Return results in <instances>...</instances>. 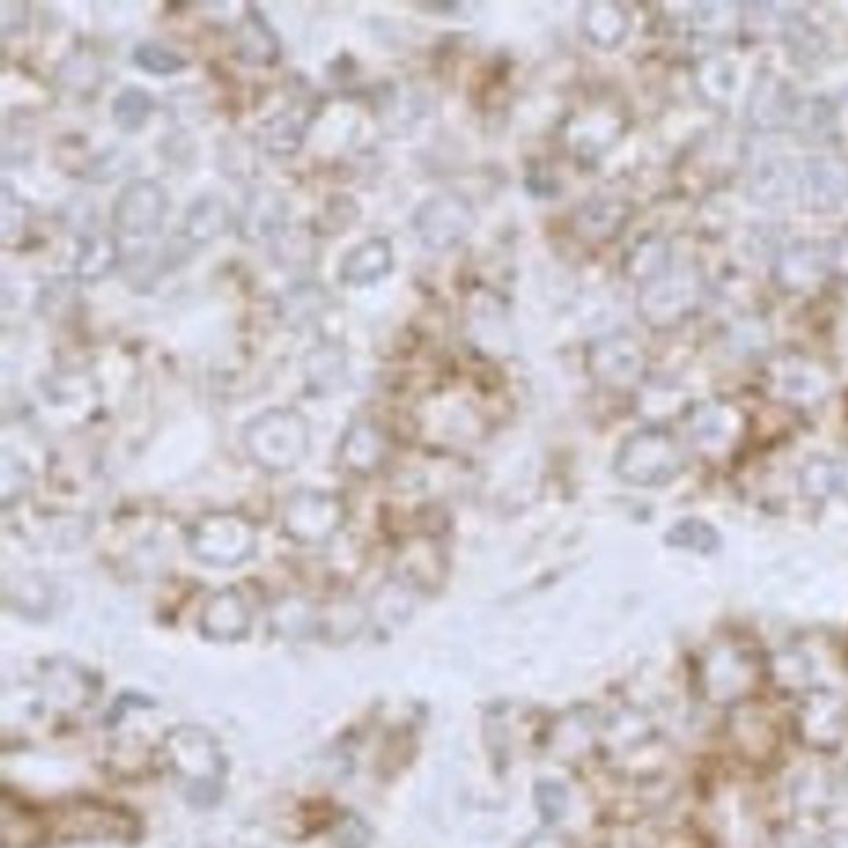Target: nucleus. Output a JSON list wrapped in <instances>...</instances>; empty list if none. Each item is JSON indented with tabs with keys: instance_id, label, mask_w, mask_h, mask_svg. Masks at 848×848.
I'll list each match as a JSON object with an SVG mask.
<instances>
[{
	"instance_id": "f257e3e1",
	"label": "nucleus",
	"mask_w": 848,
	"mask_h": 848,
	"mask_svg": "<svg viewBox=\"0 0 848 848\" xmlns=\"http://www.w3.org/2000/svg\"><path fill=\"white\" fill-rule=\"evenodd\" d=\"M168 210V196L153 179L138 178L121 188L111 206V219L128 236H150L162 226Z\"/></svg>"
},
{
	"instance_id": "f03ea898",
	"label": "nucleus",
	"mask_w": 848,
	"mask_h": 848,
	"mask_svg": "<svg viewBox=\"0 0 848 848\" xmlns=\"http://www.w3.org/2000/svg\"><path fill=\"white\" fill-rule=\"evenodd\" d=\"M236 49L239 57L251 65H274L280 57V41L267 19L255 5H248L238 28Z\"/></svg>"
},
{
	"instance_id": "7ed1b4c3",
	"label": "nucleus",
	"mask_w": 848,
	"mask_h": 848,
	"mask_svg": "<svg viewBox=\"0 0 848 848\" xmlns=\"http://www.w3.org/2000/svg\"><path fill=\"white\" fill-rule=\"evenodd\" d=\"M229 224L230 211L226 201L217 194H203L186 211L182 239L186 244L204 246L219 238Z\"/></svg>"
},
{
	"instance_id": "20e7f679",
	"label": "nucleus",
	"mask_w": 848,
	"mask_h": 848,
	"mask_svg": "<svg viewBox=\"0 0 848 848\" xmlns=\"http://www.w3.org/2000/svg\"><path fill=\"white\" fill-rule=\"evenodd\" d=\"M286 219V203L272 188L252 191L241 216V232L246 239L258 241L280 232Z\"/></svg>"
},
{
	"instance_id": "39448f33",
	"label": "nucleus",
	"mask_w": 848,
	"mask_h": 848,
	"mask_svg": "<svg viewBox=\"0 0 848 848\" xmlns=\"http://www.w3.org/2000/svg\"><path fill=\"white\" fill-rule=\"evenodd\" d=\"M118 261L117 241L107 232H88L80 241L73 271L83 282L100 280Z\"/></svg>"
},
{
	"instance_id": "423d86ee",
	"label": "nucleus",
	"mask_w": 848,
	"mask_h": 848,
	"mask_svg": "<svg viewBox=\"0 0 848 848\" xmlns=\"http://www.w3.org/2000/svg\"><path fill=\"white\" fill-rule=\"evenodd\" d=\"M264 145L272 155H292L302 145L303 128L306 123L299 120L296 111L284 110L275 114L264 123Z\"/></svg>"
},
{
	"instance_id": "0eeeda50",
	"label": "nucleus",
	"mask_w": 848,
	"mask_h": 848,
	"mask_svg": "<svg viewBox=\"0 0 848 848\" xmlns=\"http://www.w3.org/2000/svg\"><path fill=\"white\" fill-rule=\"evenodd\" d=\"M389 252L382 241H368L345 258L341 274L345 282L363 284L382 274Z\"/></svg>"
},
{
	"instance_id": "6e6552de",
	"label": "nucleus",
	"mask_w": 848,
	"mask_h": 848,
	"mask_svg": "<svg viewBox=\"0 0 848 848\" xmlns=\"http://www.w3.org/2000/svg\"><path fill=\"white\" fill-rule=\"evenodd\" d=\"M153 110V98L140 86H124L111 104L115 123L123 131H136L148 120Z\"/></svg>"
},
{
	"instance_id": "1a4fd4ad",
	"label": "nucleus",
	"mask_w": 848,
	"mask_h": 848,
	"mask_svg": "<svg viewBox=\"0 0 848 848\" xmlns=\"http://www.w3.org/2000/svg\"><path fill=\"white\" fill-rule=\"evenodd\" d=\"M28 206L15 194L14 190L9 188L8 182H2L0 190V236L2 242L9 244L24 236L25 227L28 224Z\"/></svg>"
},
{
	"instance_id": "9d476101",
	"label": "nucleus",
	"mask_w": 848,
	"mask_h": 848,
	"mask_svg": "<svg viewBox=\"0 0 848 848\" xmlns=\"http://www.w3.org/2000/svg\"><path fill=\"white\" fill-rule=\"evenodd\" d=\"M133 59L141 69L158 75H169L186 67V60L179 53L172 52L171 49L156 41H143L136 45Z\"/></svg>"
},
{
	"instance_id": "9b49d317",
	"label": "nucleus",
	"mask_w": 848,
	"mask_h": 848,
	"mask_svg": "<svg viewBox=\"0 0 848 848\" xmlns=\"http://www.w3.org/2000/svg\"><path fill=\"white\" fill-rule=\"evenodd\" d=\"M62 72L63 75L60 76V82L65 86H75L76 89L82 88L80 79H86L89 82V80L97 79L98 75L95 63L89 59H85V57L67 60L65 65L62 67Z\"/></svg>"
},
{
	"instance_id": "f8f14e48",
	"label": "nucleus",
	"mask_w": 848,
	"mask_h": 848,
	"mask_svg": "<svg viewBox=\"0 0 848 848\" xmlns=\"http://www.w3.org/2000/svg\"><path fill=\"white\" fill-rule=\"evenodd\" d=\"M28 17V5L21 0H4L0 5V22L2 31H19L24 27Z\"/></svg>"
}]
</instances>
